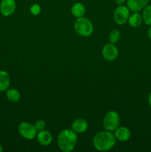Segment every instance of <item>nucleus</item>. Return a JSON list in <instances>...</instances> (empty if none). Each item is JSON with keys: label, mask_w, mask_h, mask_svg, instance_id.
<instances>
[{"label": "nucleus", "mask_w": 151, "mask_h": 152, "mask_svg": "<svg viewBox=\"0 0 151 152\" xmlns=\"http://www.w3.org/2000/svg\"><path fill=\"white\" fill-rule=\"evenodd\" d=\"M116 139L115 135L109 131L97 132L93 138V145L97 151H107L113 148Z\"/></svg>", "instance_id": "1"}, {"label": "nucleus", "mask_w": 151, "mask_h": 152, "mask_svg": "<svg viewBox=\"0 0 151 152\" xmlns=\"http://www.w3.org/2000/svg\"><path fill=\"white\" fill-rule=\"evenodd\" d=\"M78 137L72 129H64L59 134L57 137L58 147L64 152H70L76 145Z\"/></svg>", "instance_id": "2"}, {"label": "nucleus", "mask_w": 151, "mask_h": 152, "mask_svg": "<svg viewBox=\"0 0 151 152\" xmlns=\"http://www.w3.org/2000/svg\"><path fill=\"white\" fill-rule=\"evenodd\" d=\"M73 28L76 33L82 37H90L93 32V23L90 19L84 16L77 18L74 22Z\"/></svg>", "instance_id": "3"}, {"label": "nucleus", "mask_w": 151, "mask_h": 152, "mask_svg": "<svg viewBox=\"0 0 151 152\" xmlns=\"http://www.w3.org/2000/svg\"><path fill=\"white\" fill-rule=\"evenodd\" d=\"M102 123L105 130L111 132H115L120 124L119 114L115 111H108L104 117Z\"/></svg>", "instance_id": "4"}, {"label": "nucleus", "mask_w": 151, "mask_h": 152, "mask_svg": "<svg viewBox=\"0 0 151 152\" xmlns=\"http://www.w3.org/2000/svg\"><path fill=\"white\" fill-rule=\"evenodd\" d=\"M18 131L21 136L27 140H33L36 137L37 129L32 123L28 122H22L19 125Z\"/></svg>", "instance_id": "5"}, {"label": "nucleus", "mask_w": 151, "mask_h": 152, "mask_svg": "<svg viewBox=\"0 0 151 152\" xmlns=\"http://www.w3.org/2000/svg\"><path fill=\"white\" fill-rule=\"evenodd\" d=\"M130 15V10L128 7L121 4L118 5L114 10L113 19L117 25H122L127 23Z\"/></svg>", "instance_id": "6"}, {"label": "nucleus", "mask_w": 151, "mask_h": 152, "mask_svg": "<svg viewBox=\"0 0 151 152\" xmlns=\"http://www.w3.org/2000/svg\"><path fill=\"white\" fill-rule=\"evenodd\" d=\"M102 53V56L105 60L112 62V61L115 60L118 57V50L115 44L109 42L103 46Z\"/></svg>", "instance_id": "7"}, {"label": "nucleus", "mask_w": 151, "mask_h": 152, "mask_svg": "<svg viewBox=\"0 0 151 152\" xmlns=\"http://www.w3.org/2000/svg\"><path fill=\"white\" fill-rule=\"evenodd\" d=\"M16 4L15 0H1L0 2V13L5 17L11 16L15 12Z\"/></svg>", "instance_id": "8"}, {"label": "nucleus", "mask_w": 151, "mask_h": 152, "mask_svg": "<svg viewBox=\"0 0 151 152\" xmlns=\"http://www.w3.org/2000/svg\"><path fill=\"white\" fill-rule=\"evenodd\" d=\"M149 3V0H127V7L133 12H140Z\"/></svg>", "instance_id": "9"}, {"label": "nucleus", "mask_w": 151, "mask_h": 152, "mask_svg": "<svg viewBox=\"0 0 151 152\" xmlns=\"http://www.w3.org/2000/svg\"><path fill=\"white\" fill-rule=\"evenodd\" d=\"M115 137L117 140L120 142H126L128 140L131 136V132L128 128L125 126L118 127L115 130Z\"/></svg>", "instance_id": "10"}, {"label": "nucleus", "mask_w": 151, "mask_h": 152, "mask_svg": "<svg viewBox=\"0 0 151 152\" xmlns=\"http://www.w3.org/2000/svg\"><path fill=\"white\" fill-rule=\"evenodd\" d=\"M37 141L39 144L44 146L49 145L53 141V137H52L51 133L47 130L39 131L36 135Z\"/></svg>", "instance_id": "11"}, {"label": "nucleus", "mask_w": 151, "mask_h": 152, "mask_svg": "<svg viewBox=\"0 0 151 152\" xmlns=\"http://www.w3.org/2000/svg\"><path fill=\"white\" fill-rule=\"evenodd\" d=\"M87 129H88V123L84 119H76L71 124V129L76 134L84 133L87 130Z\"/></svg>", "instance_id": "12"}, {"label": "nucleus", "mask_w": 151, "mask_h": 152, "mask_svg": "<svg viewBox=\"0 0 151 152\" xmlns=\"http://www.w3.org/2000/svg\"><path fill=\"white\" fill-rule=\"evenodd\" d=\"M10 85V77L8 73L0 70V92H4L9 88Z\"/></svg>", "instance_id": "13"}, {"label": "nucleus", "mask_w": 151, "mask_h": 152, "mask_svg": "<svg viewBox=\"0 0 151 152\" xmlns=\"http://www.w3.org/2000/svg\"><path fill=\"white\" fill-rule=\"evenodd\" d=\"M86 13L85 6L81 2H76L71 7V13L76 18H80L84 16Z\"/></svg>", "instance_id": "14"}, {"label": "nucleus", "mask_w": 151, "mask_h": 152, "mask_svg": "<svg viewBox=\"0 0 151 152\" xmlns=\"http://www.w3.org/2000/svg\"><path fill=\"white\" fill-rule=\"evenodd\" d=\"M142 22H143L142 15H141L139 12H133V14L130 15L127 21L130 26H131L132 28H138L142 25Z\"/></svg>", "instance_id": "15"}, {"label": "nucleus", "mask_w": 151, "mask_h": 152, "mask_svg": "<svg viewBox=\"0 0 151 152\" xmlns=\"http://www.w3.org/2000/svg\"><path fill=\"white\" fill-rule=\"evenodd\" d=\"M5 92H6V96H7V99H8L10 102H17L20 100L21 94L20 92H19V91H18L17 89L8 88Z\"/></svg>", "instance_id": "16"}, {"label": "nucleus", "mask_w": 151, "mask_h": 152, "mask_svg": "<svg viewBox=\"0 0 151 152\" xmlns=\"http://www.w3.org/2000/svg\"><path fill=\"white\" fill-rule=\"evenodd\" d=\"M142 19H143V22L147 25L151 26V4H147L143 9Z\"/></svg>", "instance_id": "17"}, {"label": "nucleus", "mask_w": 151, "mask_h": 152, "mask_svg": "<svg viewBox=\"0 0 151 152\" xmlns=\"http://www.w3.org/2000/svg\"><path fill=\"white\" fill-rule=\"evenodd\" d=\"M120 37H121V33L118 30L114 29L113 31H111L109 34V42L113 44H115L118 42V40L120 39Z\"/></svg>", "instance_id": "18"}, {"label": "nucleus", "mask_w": 151, "mask_h": 152, "mask_svg": "<svg viewBox=\"0 0 151 152\" xmlns=\"http://www.w3.org/2000/svg\"><path fill=\"white\" fill-rule=\"evenodd\" d=\"M30 12L33 16H38L41 13V7H40L39 4H36V3L33 4L30 7Z\"/></svg>", "instance_id": "19"}, {"label": "nucleus", "mask_w": 151, "mask_h": 152, "mask_svg": "<svg viewBox=\"0 0 151 152\" xmlns=\"http://www.w3.org/2000/svg\"><path fill=\"white\" fill-rule=\"evenodd\" d=\"M34 126H35L36 129H37V131H42V130H44L46 128V123L44 120H37L36 122L35 123V124H34Z\"/></svg>", "instance_id": "20"}, {"label": "nucleus", "mask_w": 151, "mask_h": 152, "mask_svg": "<svg viewBox=\"0 0 151 152\" xmlns=\"http://www.w3.org/2000/svg\"><path fill=\"white\" fill-rule=\"evenodd\" d=\"M127 0H115V2L118 5H121V4H124V2H126Z\"/></svg>", "instance_id": "21"}, {"label": "nucleus", "mask_w": 151, "mask_h": 152, "mask_svg": "<svg viewBox=\"0 0 151 152\" xmlns=\"http://www.w3.org/2000/svg\"><path fill=\"white\" fill-rule=\"evenodd\" d=\"M147 36L149 37L150 39L151 40V26L148 28V31H147Z\"/></svg>", "instance_id": "22"}, {"label": "nucleus", "mask_w": 151, "mask_h": 152, "mask_svg": "<svg viewBox=\"0 0 151 152\" xmlns=\"http://www.w3.org/2000/svg\"><path fill=\"white\" fill-rule=\"evenodd\" d=\"M148 103H149L150 107L151 108V92L150 93L149 96H148Z\"/></svg>", "instance_id": "23"}, {"label": "nucleus", "mask_w": 151, "mask_h": 152, "mask_svg": "<svg viewBox=\"0 0 151 152\" xmlns=\"http://www.w3.org/2000/svg\"><path fill=\"white\" fill-rule=\"evenodd\" d=\"M3 151V148H2V145H1V144H0V152H1Z\"/></svg>", "instance_id": "24"}]
</instances>
